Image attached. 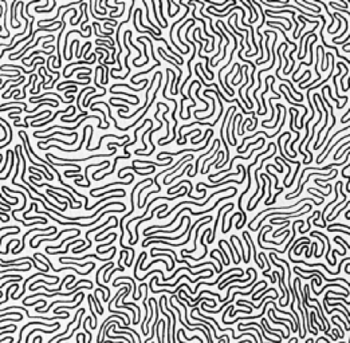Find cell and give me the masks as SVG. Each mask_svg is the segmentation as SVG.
I'll list each match as a JSON object with an SVG mask.
<instances>
[{"mask_svg":"<svg viewBox=\"0 0 350 343\" xmlns=\"http://www.w3.org/2000/svg\"><path fill=\"white\" fill-rule=\"evenodd\" d=\"M334 170H335V169L333 168V169H331V172H311V173H309L307 177L305 178V181H302V182H301V186H299V190H298V193H297V194H294V196H291V194H286V200H294V198H297L298 196H299V194L302 193V190H303V188H305V185H306V182L309 181V178H310L311 176H327V177H330V176H333Z\"/></svg>","mask_w":350,"mask_h":343,"instance_id":"obj_1","label":"cell"},{"mask_svg":"<svg viewBox=\"0 0 350 343\" xmlns=\"http://www.w3.org/2000/svg\"><path fill=\"white\" fill-rule=\"evenodd\" d=\"M179 6H183L184 8H185V12H184V15H183L181 18H180V19H179L177 21H175V23L172 24V27H171V32H169V36H171V42H172V44H173V46H175L176 49H177V50L180 51V53H181V54H188L185 50L183 51L181 49H180V47H179V44H177V43H175V40H173V31H175V27H176V25H177V24L180 23V21H183L184 19H185V16L188 15V12H189V6H188V4H184L183 2H180V3H179Z\"/></svg>","mask_w":350,"mask_h":343,"instance_id":"obj_2","label":"cell"},{"mask_svg":"<svg viewBox=\"0 0 350 343\" xmlns=\"http://www.w3.org/2000/svg\"><path fill=\"white\" fill-rule=\"evenodd\" d=\"M285 118H286V117H285ZM285 118H282V123H281V126H279V130H276V133H274V134H271V135H268L267 133H264V131H259V133H255V134H254V135H251V137H246V138H244V139H243V141H242V145H240V146H238V150H236V152H238V153H239V152H242V147L246 145L247 139H252L254 137H256L258 134H264V135H266L267 138H274L275 135H278V134H279V131H281V129L283 127V125H285Z\"/></svg>","mask_w":350,"mask_h":343,"instance_id":"obj_3","label":"cell"},{"mask_svg":"<svg viewBox=\"0 0 350 343\" xmlns=\"http://www.w3.org/2000/svg\"><path fill=\"white\" fill-rule=\"evenodd\" d=\"M209 221H212V216L209 217L208 220L203 221L200 225H197V228H196V233H195V237H193V249H191V251H188V249H183V251H181V253H184V255H185V253H193V252H196V249H197V237H199V232H200L201 227H203V225H207Z\"/></svg>","mask_w":350,"mask_h":343,"instance_id":"obj_4","label":"cell"},{"mask_svg":"<svg viewBox=\"0 0 350 343\" xmlns=\"http://www.w3.org/2000/svg\"><path fill=\"white\" fill-rule=\"evenodd\" d=\"M69 232H70V233H74V235H75V233H78V232H81V231H79V229H75V228H70V229H63V231H61V232H59V233H58L57 236H54V237H51V239H46V237L40 239V240L38 241V244L35 245V248H38V247H39L40 244H42L43 241H50V243H51V241H55V240H58V239H61V236H62V235H65V233H69Z\"/></svg>","mask_w":350,"mask_h":343,"instance_id":"obj_5","label":"cell"},{"mask_svg":"<svg viewBox=\"0 0 350 343\" xmlns=\"http://www.w3.org/2000/svg\"><path fill=\"white\" fill-rule=\"evenodd\" d=\"M157 209H168V204H160L157 206V208H154L153 211H152V213H150V216H148L146 219H142V220H140L138 223H137V225H136V228H134V231H136V240H134V243H133V245L136 244V243L138 241V227L141 225V224L144 223V221H149V220H152V217H153V213L157 211Z\"/></svg>","mask_w":350,"mask_h":343,"instance_id":"obj_6","label":"cell"},{"mask_svg":"<svg viewBox=\"0 0 350 343\" xmlns=\"http://www.w3.org/2000/svg\"><path fill=\"white\" fill-rule=\"evenodd\" d=\"M82 295H85V294L82 292V291H79V292L77 294V295H75L74 298H73L71 300H55V302H53V303H51V304H50V306H49V307H47V308H45V310H40V311L38 312V314H46V312H49V311H50V310H51V307H53V306L58 304V303H74V302H75L77 299H78L79 296H82Z\"/></svg>","mask_w":350,"mask_h":343,"instance_id":"obj_7","label":"cell"},{"mask_svg":"<svg viewBox=\"0 0 350 343\" xmlns=\"http://www.w3.org/2000/svg\"><path fill=\"white\" fill-rule=\"evenodd\" d=\"M264 35H266V53H267V59H264V60H262V62H256L255 64H258V66H260V64H266V63H268V59H271V49L268 47V43H270V34H268V31L266 29L264 31Z\"/></svg>","mask_w":350,"mask_h":343,"instance_id":"obj_8","label":"cell"},{"mask_svg":"<svg viewBox=\"0 0 350 343\" xmlns=\"http://www.w3.org/2000/svg\"><path fill=\"white\" fill-rule=\"evenodd\" d=\"M61 329V326H58V327H55V329H53V330H43V329H34V330H31V331H28V334H27V337H26V341H24V343H28V339H30L31 337H32V334H35V333H45V334H53V333H55L57 330H59Z\"/></svg>","mask_w":350,"mask_h":343,"instance_id":"obj_9","label":"cell"},{"mask_svg":"<svg viewBox=\"0 0 350 343\" xmlns=\"http://www.w3.org/2000/svg\"><path fill=\"white\" fill-rule=\"evenodd\" d=\"M59 263L61 264H66V267H69L70 264L71 265H77V267H81V268H83V267H86V265H90V267H95V263L94 261H87V263H75V261H69V260H62V259H59Z\"/></svg>","mask_w":350,"mask_h":343,"instance_id":"obj_10","label":"cell"},{"mask_svg":"<svg viewBox=\"0 0 350 343\" xmlns=\"http://www.w3.org/2000/svg\"><path fill=\"white\" fill-rule=\"evenodd\" d=\"M192 21H193V18H192V19H188V20H185V21H183V24L180 25V27H179V29H177V38H179V43H181L183 46L185 47V51H187V53H189V47H188V43H184V42H183V39H181V34H180V32H181V29H183V27H184V25H187L188 23H192Z\"/></svg>","mask_w":350,"mask_h":343,"instance_id":"obj_11","label":"cell"},{"mask_svg":"<svg viewBox=\"0 0 350 343\" xmlns=\"http://www.w3.org/2000/svg\"><path fill=\"white\" fill-rule=\"evenodd\" d=\"M216 142H217V139H215V141H213V143H212V147H211V149H209V150H207V152H205L204 154H201V156L197 158V161H196V165H195V172L192 173V177H195V176H196V174H197V172H199V162H200V161H201V160H203V158H204L205 156H208V154L211 153L213 149H215V145H216Z\"/></svg>","mask_w":350,"mask_h":343,"instance_id":"obj_12","label":"cell"},{"mask_svg":"<svg viewBox=\"0 0 350 343\" xmlns=\"http://www.w3.org/2000/svg\"><path fill=\"white\" fill-rule=\"evenodd\" d=\"M83 298H85V295H82V296H81V299L78 300V303H77L75 306H61V307H57V308L54 310V314L58 316V312H59V311H63V310H73V308H77V307H78V306H81V304H82V302H83Z\"/></svg>","mask_w":350,"mask_h":343,"instance_id":"obj_13","label":"cell"},{"mask_svg":"<svg viewBox=\"0 0 350 343\" xmlns=\"http://www.w3.org/2000/svg\"><path fill=\"white\" fill-rule=\"evenodd\" d=\"M132 36H133V32H132V31H130V29H128V40H129V43H130V44H132V46H133V47H134V49H136V50H137V51H138V55H137V57H136V58L133 59V64H137V62H138V59H140V58H141V57H142V55H144V54L141 53V50H140V49H137V47H136V43H133V42H132Z\"/></svg>","mask_w":350,"mask_h":343,"instance_id":"obj_14","label":"cell"},{"mask_svg":"<svg viewBox=\"0 0 350 343\" xmlns=\"http://www.w3.org/2000/svg\"><path fill=\"white\" fill-rule=\"evenodd\" d=\"M87 302H89V307H90V312H91V316H93V319H94V324H93V330H95L97 329V315H95V312H94V310H93V303H94V300H93V295H89L87 296Z\"/></svg>","mask_w":350,"mask_h":343,"instance_id":"obj_15","label":"cell"},{"mask_svg":"<svg viewBox=\"0 0 350 343\" xmlns=\"http://www.w3.org/2000/svg\"><path fill=\"white\" fill-rule=\"evenodd\" d=\"M315 3H319V4H322V7H323V8H325V11H326V12H327V14H329L330 16H331V23H330V25H329V27H327V32H329V34H331V28H333V24H334V20H335V18L333 16V14H331L330 11L327 10V6H326L325 3L322 2V0H315Z\"/></svg>","mask_w":350,"mask_h":343,"instance_id":"obj_16","label":"cell"},{"mask_svg":"<svg viewBox=\"0 0 350 343\" xmlns=\"http://www.w3.org/2000/svg\"><path fill=\"white\" fill-rule=\"evenodd\" d=\"M142 3H144V6H145V7H146V19H148V21H149V23H150V25H152V27H153V28H156V29H157V36H158V38H161V36H160V35H161V34H163V32H161V29H160V27H156V25H154V23H153V21H152V20H150V18H149V8H148V4H146V0H142Z\"/></svg>","mask_w":350,"mask_h":343,"instance_id":"obj_17","label":"cell"},{"mask_svg":"<svg viewBox=\"0 0 350 343\" xmlns=\"http://www.w3.org/2000/svg\"><path fill=\"white\" fill-rule=\"evenodd\" d=\"M91 320V316H86V319H85V322L82 323V327H83V330H85V334L89 337V343H93V335H91V333L89 330H87V327H86V324L89 323Z\"/></svg>","mask_w":350,"mask_h":343,"instance_id":"obj_18","label":"cell"},{"mask_svg":"<svg viewBox=\"0 0 350 343\" xmlns=\"http://www.w3.org/2000/svg\"><path fill=\"white\" fill-rule=\"evenodd\" d=\"M108 43H109V42H108L106 39H104V40H102V39H97V40H95V44H97L98 47L104 46V47H106V49H109V50H112L113 53H114V51H116V49H114V46H112V44H108Z\"/></svg>","mask_w":350,"mask_h":343,"instance_id":"obj_19","label":"cell"},{"mask_svg":"<svg viewBox=\"0 0 350 343\" xmlns=\"http://www.w3.org/2000/svg\"><path fill=\"white\" fill-rule=\"evenodd\" d=\"M223 157H226V156H224V152H223V150H220V152L217 153V158H216V160L213 161V162H211V164H209L208 166L205 168V172H204V174H207V173L209 172V169H211V166H212V165H215V166H216V165H217V162H216V161H219L220 158H223Z\"/></svg>","mask_w":350,"mask_h":343,"instance_id":"obj_20","label":"cell"},{"mask_svg":"<svg viewBox=\"0 0 350 343\" xmlns=\"http://www.w3.org/2000/svg\"><path fill=\"white\" fill-rule=\"evenodd\" d=\"M191 169H192V170H193V166H192V164H188V165H187V166H185V168H184V169H183V172H181V173H180V174H177V176H175V177H173V178L171 180V181H169V182H168V185H169V184H172L173 181H175V180H177V178H180V177H181V176H183V174H184V173H185L187 170H191Z\"/></svg>","mask_w":350,"mask_h":343,"instance_id":"obj_21","label":"cell"},{"mask_svg":"<svg viewBox=\"0 0 350 343\" xmlns=\"http://www.w3.org/2000/svg\"><path fill=\"white\" fill-rule=\"evenodd\" d=\"M2 316H18V318L23 319V315H22L19 311H7V312L0 314V319H2Z\"/></svg>","mask_w":350,"mask_h":343,"instance_id":"obj_22","label":"cell"},{"mask_svg":"<svg viewBox=\"0 0 350 343\" xmlns=\"http://www.w3.org/2000/svg\"><path fill=\"white\" fill-rule=\"evenodd\" d=\"M23 219L24 220H39L42 224H47V219H45V217H40L39 215L38 216H24L23 215Z\"/></svg>","mask_w":350,"mask_h":343,"instance_id":"obj_23","label":"cell"},{"mask_svg":"<svg viewBox=\"0 0 350 343\" xmlns=\"http://www.w3.org/2000/svg\"><path fill=\"white\" fill-rule=\"evenodd\" d=\"M18 287H19V284H18V283H14V284H11V286L8 287V288H7V292H6V298H4V300H2V302H0V304H3V303H7V302H8V299H10V296H8L10 291L12 290V288H18Z\"/></svg>","mask_w":350,"mask_h":343,"instance_id":"obj_24","label":"cell"},{"mask_svg":"<svg viewBox=\"0 0 350 343\" xmlns=\"http://www.w3.org/2000/svg\"><path fill=\"white\" fill-rule=\"evenodd\" d=\"M349 204H350V200H348V201H346V202H345V204H344V206H342V208L340 209V211H338V212H337V215H333V217H331V219H330L329 221H333V220H335V219H337V217H338V216H340V215H341V213H342V212H344V209H346V208H348V206H349Z\"/></svg>","mask_w":350,"mask_h":343,"instance_id":"obj_25","label":"cell"},{"mask_svg":"<svg viewBox=\"0 0 350 343\" xmlns=\"http://www.w3.org/2000/svg\"><path fill=\"white\" fill-rule=\"evenodd\" d=\"M152 7H153V12H154V18H156V20H157V23L160 24V27H163V28H165V25H164V23H161L160 20H158V15H157V8H156V2L154 0H152Z\"/></svg>","mask_w":350,"mask_h":343,"instance_id":"obj_26","label":"cell"},{"mask_svg":"<svg viewBox=\"0 0 350 343\" xmlns=\"http://www.w3.org/2000/svg\"><path fill=\"white\" fill-rule=\"evenodd\" d=\"M326 90L329 91V97H330L331 99H333V102L335 103V105H337V109H340V110H341V103L338 102V99H337V98H333V91H331V87H330V86H327Z\"/></svg>","mask_w":350,"mask_h":343,"instance_id":"obj_27","label":"cell"},{"mask_svg":"<svg viewBox=\"0 0 350 343\" xmlns=\"http://www.w3.org/2000/svg\"><path fill=\"white\" fill-rule=\"evenodd\" d=\"M65 176L67 177V178H71V177H73V178H75V180H77V178H79V180H83V178H85V177H83L82 174H79V173H75V174H71V173H69L67 170L65 172Z\"/></svg>","mask_w":350,"mask_h":343,"instance_id":"obj_28","label":"cell"},{"mask_svg":"<svg viewBox=\"0 0 350 343\" xmlns=\"http://www.w3.org/2000/svg\"><path fill=\"white\" fill-rule=\"evenodd\" d=\"M117 237H118V235H117V233H114V236L112 237V240H110L109 243H106L105 245H98V247H97V252H98V251H101V249H102V247H109L110 244H113V243L117 240Z\"/></svg>","mask_w":350,"mask_h":343,"instance_id":"obj_29","label":"cell"},{"mask_svg":"<svg viewBox=\"0 0 350 343\" xmlns=\"http://www.w3.org/2000/svg\"><path fill=\"white\" fill-rule=\"evenodd\" d=\"M152 184H153V182H149V184H146V186H144L142 189L140 190V193H138V208H141V193H142V192L145 190V189H148V188H150V186H152Z\"/></svg>","mask_w":350,"mask_h":343,"instance_id":"obj_30","label":"cell"},{"mask_svg":"<svg viewBox=\"0 0 350 343\" xmlns=\"http://www.w3.org/2000/svg\"><path fill=\"white\" fill-rule=\"evenodd\" d=\"M158 6H160V14H161V18H163V21H164V25L165 27H168V21H167V19H165V16H164V11H163V2H158Z\"/></svg>","mask_w":350,"mask_h":343,"instance_id":"obj_31","label":"cell"},{"mask_svg":"<svg viewBox=\"0 0 350 343\" xmlns=\"http://www.w3.org/2000/svg\"><path fill=\"white\" fill-rule=\"evenodd\" d=\"M20 231H14V232H8V233H6V235H3V236H0V247H2V241L4 240V237L6 236H16L18 233H19Z\"/></svg>","mask_w":350,"mask_h":343,"instance_id":"obj_32","label":"cell"},{"mask_svg":"<svg viewBox=\"0 0 350 343\" xmlns=\"http://www.w3.org/2000/svg\"><path fill=\"white\" fill-rule=\"evenodd\" d=\"M6 229H15V231H20V228L18 227V225H4V227L0 228V232L6 231Z\"/></svg>","mask_w":350,"mask_h":343,"instance_id":"obj_33","label":"cell"},{"mask_svg":"<svg viewBox=\"0 0 350 343\" xmlns=\"http://www.w3.org/2000/svg\"><path fill=\"white\" fill-rule=\"evenodd\" d=\"M10 153H11V150H7V157H6V162H4V165H3V168L0 169V173H3L6 170V168H7V162H8V157H10Z\"/></svg>","mask_w":350,"mask_h":343,"instance_id":"obj_34","label":"cell"},{"mask_svg":"<svg viewBox=\"0 0 350 343\" xmlns=\"http://www.w3.org/2000/svg\"><path fill=\"white\" fill-rule=\"evenodd\" d=\"M81 338H82V343H86V334L81 333Z\"/></svg>","mask_w":350,"mask_h":343,"instance_id":"obj_35","label":"cell"},{"mask_svg":"<svg viewBox=\"0 0 350 343\" xmlns=\"http://www.w3.org/2000/svg\"><path fill=\"white\" fill-rule=\"evenodd\" d=\"M349 121H350V118H348V119H345V121H341V122H342V123H346V122H349Z\"/></svg>","mask_w":350,"mask_h":343,"instance_id":"obj_36","label":"cell"},{"mask_svg":"<svg viewBox=\"0 0 350 343\" xmlns=\"http://www.w3.org/2000/svg\"><path fill=\"white\" fill-rule=\"evenodd\" d=\"M345 304H346V306H349V304H350V300H348V302H346Z\"/></svg>","mask_w":350,"mask_h":343,"instance_id":"obj_37","label":"cell"}]
</instances>
